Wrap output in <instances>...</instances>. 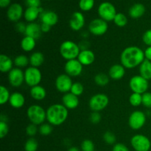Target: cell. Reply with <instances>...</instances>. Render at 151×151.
Segmentation results:
<instances>
[{"label":"cell","instance_id":"obj_1","mask_svg":"<svg viewBox=\"0 0 151 151\" xmlns=\"http://www.w3.org/2000/svg\"><path fill=\"white\" fill-rule=\"evenodd\" d=\"M145 60V52L137 46L126 47L120 55L121 64L125 69H134L139 66Z\"/></svg>","mask_w":151,"mask_h":151},{"label":"cell","instance_id":"obj_2","mask_svg":"<svg viewBox=\"0 0 151 151\" xmlns=\"http://www.w3.org/2000/svg\"><path fill=\"white\" fill-rule=\"evenodd\" d=\"M68 115V109L63 104H53L47 109V120L50 125L58 126L64 123Z\"/></svg>","mask_w":151,"mask_h":151},{"label":"cell","instance_id":"obj_3","mask_svg":"<svg viewBox=\"0 0 151 151\" xmlns=\"http://www.w3.org/2000/svg\"><path fill=\"white\" fill-rule=\"evenodd\" d=\"M81 51L79 45L69 40L63 41L60 47V55L66 60L77 59Z\"/></svg>","mask_w":151,"mask_h":151},{"label":"cell","instance_id":"obj_4","mask_svg":"<svg viewBox=\"0 0 151 151\" xmlns=\"http://www.w3.org/2000/svg\"><path fill=\"white\" fill-rule=\"evenodd\" d=\"M27 116L31 123L41 125L47 119V111L39 105H32L27 109Z\"/></svg>","mask_w":151,"mask_h":151},{"label":"cell","instance_id":"obj_5","mask_svg":"<svg viewBox=\"0 0 151 151\" xmlns=\"http://www.w3.org/2000/svg\"><path fill=\"white\" fill-rule=\"evenodd\" d=\"M109 103V98L103 93H98L90 98L88 106L92 111H101L106 109Z\"/></svg>","mask_w":151,"mask_h":151},{"label":"cell","instance_id":"obj_6","mask_svg":"<svg viewBox=\"0 0 151 151\" xmlns=\"http://www.w3.org/2000/svg\"><path fill=\"white\" fill-rule=\"evenodd\" d=\"M129 87L133 93L143 94L147 91L149 83L147 80L142 77L141 75H134L130 79Z\"/></svg>","mask_w":151,"mask_h":151},{"label":"cell","instance_id":"obj_7","mask_svg":"<svg viewBox=\"0 0 151 151\" xmlns=\"http://www.w3.org/2000/svg\"><path fill=\"white\" fill-rule=\"evenodd\" d=\"M42 80V74L38 68L29 66L24 71V82L30 87L39 85Z\"/></svg>","mask_w":151,"mask_h":151},{"label":"cell","instance_id":"obj_8","mask_svg":"<svg viewBox=\"0 0 151 151\" xmlns=\"http://www.w3.org/2000/svg\"><path fill=\"white\" fill-rule=\"evenodd\" d=\"M97 12H98V15L100 19H103L107 22L114 21L117 13L114 6L109 1L101 3L99 6Z\"/></svg>","mask_w":151,"mask_h":151},{"label":"cell","instance_id":"obj_9","mask_svg":"<svg viewBox=\"0 0 151 151\" xmlns=\"http://www.w3.org/2000/svg\"><path fill=\"white\" fill-rule=\"evenodd\" d=\"M131 145L136 151H149L151 147L150 140L143 134H136L131 139Z\"/></svg>","mask_w":151,"mask_h":151},{"label":"cell","instance_id":"obj_10","mask_svg":"<svg viewBox=\"0 0 151 151\" xmlns=\"http://www.w3.org/2000/svg\"><path fill=\"white\" fill-rule=\"evenodd\" d=\"M147 119L145 114L141 111H134L128 118V125L134 131H137L145 125Z\"/></svg>","mask_w":151,"mask_h":151},{"label":"cell","instance_id":"obj_11","mask_svg":"<svg viewBox=\"0 0 151 151\" xmlns=\"http://www.w3.org/2000/svg\"><path fill=\"white\" fill-rule=\"evenodd\" d=\"M109 29V25L107 22L102 19H93L88 25L89 32L95 36H101L103 35Z\"/></svg>","mask_w":151,"mask_h":151},{"label":"cell","instance_id":"obj_12","mask_svg":"<svg viewBox=\"0 0 151 151\" xmlns=\"http://www.w3.org/2000/svg\"><path fill=\"white\" fill-rule=\"evenodd\" d=\"M83 66L78 59L66 60L64 65L65 74L70 76L71 78H75L81 75L83 72Z\"/></svg>","mask_w":151,"mask_h":151},{"label":"cell","instance_id":"obj_13","mask_svg":"<svg viewBox=\"0 0 151 151\" xmlns=\"http://www.w3.org/2000/svg\"><path fill=\"white\" fill-rule=\"evenodd\" d=\"M73 84L72 78L66 74L58 75L55 80L56 89L61 93L70 92L71 88Z\"/></svg>","mask_w":151,"mask_h":151},{"label":"cell","instance_id":"obj_14","mask_svg":"<svg viewBox=\"0 0 151 151\" xmlns=\"http://www.w3.org/2000/svg\"><path fill=\"white\" fill-rule=\"evenodd\" d=\"M8 81L12 86H21L24 82V72L20 68H13L8 73Z\"/></svg>","mask_w":151,"mask_h":151},{"label":"cell","instance_id":"obj_15","mask_svg":"<svg viewBox=\"0 0 151 151\" xmlns=\"http://www.w3.org/2000/svg\"><path fill=\"white\" fill-rule=\"evenodd\" d=\"M7 16L10 22H18L23 16V7L20 4L13 3L7 9Z\"/></svg>","mask_w":151,"mask_h":151},{"label":"cell","instance_id":"obj_16","mask_svg":"<svg viewBox=\"0 0 151 151\" xmlns=\"http://www.w3.org/2000/svg\"><path fill=\"white\" fill-rule=\"evenodd\" d=\"M85 25V17L81 12L73 13L69 20V27L74 31H80Z\"/></svg>","mask_w":151,"mask_h":151},{"label":"cell","instance_id":"obj_17","mask_svg":"<svg viewBox=\"0 0 151 151\" xmlns=\"http://www.w3.org/2000/svg\"><path fill=\"white\" fill-rule=\"evenodd\" d=\"M62 103L63 105L67 109H75L79 106V99L78 96L68 92L64 94L62 97Z\"/></svg>","mask_w":151,"mask_h":151},{"label":"cell","instance_id":"obj_18","mask_svg":"<svg viewBox=\"0 0 151 151\" xmlns=\"http://www.w3.org/2000/svg\"><path fill=\"white\" fill-rule=\"evenodd\" d=\"M78 60L83 66H89L95 60V55L90 50H81L78 57Z\"/></svg>","mask_w":151,"mask_h":151},{"label":"cell","instance_id":"obj_19","mask_svg":"<svg viewBox=\"0 0 151 151\" xmlns=\"http://www.w3.org/2000/svg\"><path fill=\"white\" fill-rule=\"evenodd\" d=\"M25 35L27 36L32 37V38H35V40L39 38L41 36V25L35 23V22H31L27 24L26 30H25Z\"/></svg>","mask_w":151,"mask_h":151},{"label":"cell","instance_id":"obj_20","mask_svg":"<svg viewBox=\"0 0 151 151\" xmlns=\"http://www.w3.org/2000/svg\"><path fill=\"white\" fill-rule=\"evenodd\" d=\"M41 21L43 24L50 25V27H52L55 25L58 22V16L57 13L53 11H44L40 15Z\"/></svg>","mask_w":151,"mask_h":151},{"label":"cell","instance_id":"obj_21","mask_svg":"<svg viewBox=\"0 0 151 151\" xmlns=\"http://www.w3.org/2000/svg\"><path fill=\"white\" fill-rule=\"evenodd\" d=\"M125 68L122 64H114L109 71V76L111 79L118 81L125 76Z\"/></svg>","mask_w":151,"mask_h":151},{"label":"cell","instance_id":"obj_22","mask_svg":"<svg viewBox=\"0 0 151 151\" xmlns=\"http://www.w3.org/2000/svg\"><path fill=\"white\" fill-rule=\"evenodd\" d=\"M43 10L41 7H28L26 9L24 13V16L27 22H34V21L38 19V16L43 13Z\"/></svg>","mask_w":151,"mask_h":151},{"label":"cell","instance_id":"obj_23","mask_svg":"<svg viewBox=\"0 0 151 151\" xmlns=\"http://www.w3.org/2000/svg\"><path fill=\"white\" fill-rule=\"evenodd\" d=\"M8 103L14 109H21L25 104V97L21 92L16 91L11 94Z\"/></svg>","mask_w":151,"mask_h":151},{"label":"cell","instance_id":"obj_24","mask_svg":"<svg viewBox=\"0 0 151 151\" xmlns=\"http://www.w3.org/2000/svg\"><path fill=\"white\" fill-rule=\"evenodd\" d=\"M14 62L12 60L9 56L4 54H1L0 55V71L2 73L10 72L13 69V66Z\"/></svg>","mask_w":151,"mask_h":151},{"label":"cell","instance_id":"obj_25","mask_svg":"<svg viewBox=\"0 0 151 151\" xmlns=\"http://www.w3.org/2000/svg\"><path fill=\"white\" fill-rule=\"evenodd\" d=\"M29 93H30L32 98L37 101L43 100L47 96V91H46L45 88L40 85L31 87Z\"/></svg>","mask_w":151,"mask_h":151},{"label":"cell","instance_id":"obj_26","mask_svg":"<svg viewBox=\"0 0 151 151\" xmlns=\"http://www.w3.org/2000/svg\"><path fill=\"white\" fill-rule=\"evenodd\" d=\"M145 13V7L141 3L134 4L131 8L129 9V16L132 19H139Z\"/></svg>","mask_w":151,"mask_h":151},{"label":"cell","instance_id":"obj_27","mask_svg":"<svg viewBox=\"0 0 151 151\" xmlns=\"http://www.w3.org/2000/svg\"><path fill=\"white\" fill-rule=\"evenodd\" d=\"M36 41L35 38L25 35L21 41V48L24 52H31L35 49Z\"/></svg>","mask_w":151,"mask_h":151},{"label":"cell","instance_id":"obj_28","mask_svg":"<svg viewBox=\"0 0 151 151\" xmlns=\"http://www.w3.org/2000/svg\"><path fill=\"white\" fill-rule=\"evenodd\" d=\"M139 75L149 81L151 80V61L145 60L139 66Z\"/></svg>","mask_w":151,"mask_h":151},{"label":"cell","instance_id":"obj_29","mask_svg":"<svg viewBox=\"0 0 151 151\" xmlns=\"http://www.w3.org/2000/svg\"><path fill=\"white\" fill-rule=\"evenodd\" d=\"M29 63L31 66L38 68L44 61V56L41 52H34L29 56Z\"/></svg>","mask_w":151,"mask_h":151},{"label":"cell","instance_id":"obj_30","mask_svg":"<svg viewBox=\"0 0 151 151\" xmlns=\"http://www.w3.org/2000/svg\"><path fill=\"white\" fill-rule=\"evenodd\" d=\"M14 64L16 65V67L18 68H24L26 67L29 63V58L27 56L24 55H20L15 58L14 59Z\"/></svg>","mask_w":151,"mask_h":151},{"label":"cell","instance_id":"obj_31","mask_svg":"<svg viewBox=\"0 0 151 151\" xmlns=\"http://www.w3.org/2000/svg\"><path fill=\"white\" fill-rule=\"evenodd\" d=\"M94 82L100 86H105L109 83V77L105 73H98L94 76Z\"/></svg>","mask_w":151,"mask_h":151},{"label":"cell","instance_id":"obj_32","mask_svg":"<svg viewBox=\"0 0 151 151\" xmlns=\"http://www.w3.org/2000/svg\"><path fill=\"white\" fill-rule=\"evenodd\" d=\"M10 95L9 90L4 86H0V104L4 105L9 102Z\"/></svg>","mask_w":151,"mask_h":151},{"label":"cell","instance_id":"obj_33","mask_svg":"<svg viewBox=\"0 0 151 151\" xmlns=\"http://www.w3.org/2000/svg\"><path fill=\"white\" fill-rule=\"evenodd\" d=\"M129 103L134 107H138L142 104V94L132 93L129 97Z\"/></svg>","mask_w":151,"mask_h":151},{"label":"cell","instance_id":"obj_34","mask_svg":"<svg viewBox=\"0 0 151 151\" xmlns=\"http://www.w3.org/2000/svg\"><path fill=\"white\" fill-rule=\"evenodd\" d=\"M38 147V142L33 137H30V138L28 139L24 144L25 151H37Z\"/></svg>","mask_w":151,"mask_h":151},{"label":"cell","instance_id":"obj_35","mask_svg":"<svg viewBox=\"0 0 151 151\" xmlns=\"http://www.w3.org/2000/svg\"><path fill=\"white\" fill-rule=\"evenodd\" d=\"M114 22L116 26L119 27H123L128 24V19L123 13H116V16L114 19Z\"/></svg>","mask_w":151,"mask_h":151},{"label":"cell","instance_id":"obj_36","mask_svg":"<svg viewBox=\"0 0 151 151\" xmlns=\"http://www.w3.org/2000/svg\"><path fill=\"white\" fill-rule=\"evenodd\" d=\"M94 0H80L79 7L83 11H89L94 7Z\"/></svg>","mask_w":151,"mask_h":151},{"label":"cell","instance_id":"obj_37","mask_svg":"<svg viewBox=\"0 0 151 151\" xmlns=\"http://www.w3.org/2000/svg\"><path fill=\"white\" fill-rule=\"evenodd\" d=\"M52 131V125H50V123H43L38 128V132L41 136H44V137L50 135Z\"/></svg>","mask_w":151,"mask_h":151},{"label":"cell","instance_id":"obj_38","mask_svg":"<svg viewBox=\"0 0 151 151\" xmlns=\"http://www.w3.org/2000/svg\"><path fill=\"white\" fill-rule=\"evenodd\" d=\"M83 91H84L83 85L82 83H81L76 82V83H73V84H72V88H71V90H70V92L72 93V94L79 97V96H81V94L83 93Z\"/></svg>","mask_w":151,"mask_h":151},{"label":"cell","instance_id":"obj_39","mask_svg":"<svg viewBox=\"0 0 151 151\" xmlns=\"http://www.w3.org/2000/svg\"><path fill=\"white\" fill-rule=\"evenodd\" d=\"M103 140L108 145H114L116 142V136L111 131H107L103 134Z\"/></svg>","mask_w":151,"mask_h":151},{"label":"cell","instance_id":"obj_40","mask_svg":"<svg viewBox=\"0 0 151 151\" xmlns=\"http://www.w3.org/2000/svg\"><path fill=\"white\" fill-rule=\"evenodd\" d=\"M82 151H94V144L91 140L85 139L81 143Z\"/></svg>","mask_w":151,"mask_h":151},{"label":"cell","instance_id":"obj_41","mask_svg":"<svg viewBox=\"0 0 151 151\" xmlns=\"http://www.w3.org/2000/svg\"><path fill=\"white\" fill-rule=\"evenodd\" d=\"M9 127L6 121L0 120V138L3 139L7 135Z\"/></svg>","mask_w":151,"mask_h":151},{"label":"cell","instance_id":"obj_42","mask_svg":"<svg viewBox=\"0 0 151 151\" xmlns=\"http://www.w3.org/2000/svg\"><path fill=\"white\" fill-rule=\"evenodd\" d=\"M38 131V128H37V125H34L32 123L29 124L26 128V134L29 137H33L34 136L36 135Z\"/></svg>","mask_w":151,"mask_h":151},{"label":"cell","instance_id":"obj_43","mask_svg":"<svg viewBox=\"0 0 151 151\" xmlns=\"http://www.w3.org/2000/svg\"><path fill=\"white\" fill-rule=\"evenodd\" d=\"M142 105L147 109H151V92L147 91L142 94Z\"/></svg>","mask_w":151,"mask_h":151},{"label":"cell","instance_id":"obj_44","mask_svg":"<svg viewBox=\"0 0 151 151\" xmlns=\"http://www.w3.org/2000/svg\"><path fill=\"white\" fill-rule=\"evenodd\" d=\"M89 119L91 123L97 125V124L100 123V122L101 121V115L99 112L93 111L90 115Z\"/></svg>","mask_w":151,"mask_h":151},{"label":"cell","instance_id":"obj_45","mask_svg":"<svg viewBox=\"0 0 151 151\" xmlns=\"http://www.w3.org/2000/svg\"><path fill=\"white\" fill-rule=\"evenodd\" d=\"M142 41L147 47H151V29H147L142 35Z\"/></svg>","mask_w":151,"mask_h":151},{"label":"cell","instance_id":"obj_46","mask_svg":"<svg viewBox=\"0 0 151 151\" xmlns=\"http://www.w3.org/2000/svg\"><path fill=\"white\" fill-rule=\"evenodd\" d=\"M112 151H130L128 147L122 143H116L113 146Z\"/></svg>","mask_w":151,"mask_h":151},{"label":"cell","instance_id":"obj_47","mask_svg":"<svg viewBox=\"0 0 151 151\" xmlns=\"http://www.w3.org/2000/svg\"><path fill=\"white\" fill-rule=\"evenodd\" d=\"M26 4L28 7H41V0H26Z\"/></svg>","mask_w":151,"mask_h":151},{"label":"cell","instance_id":"obj_48","mask_svg":"<svg viewBox=\"0 0 151 151\" xmlns=\"http://www.w3.org/2000/svg\"><path fill=\"white\" fill-rule=\"evenodd\" d=\"M26 27L27 25H25L23 22H18L16 24V29L19 32H25Z\"/></svg>","mask_w":151,"mask_h":151},{"label":"cell","instance_id":"obj_49","mask_svg":"<svg viewBox=\"0 0 151 151\" xmlns=\"http://www.w3.org/2000/svg\"><path fill=\"white\" fill-rule=\"evenodd\" d=\"M145 57L146 60L151 61V47H147L145 50Z\"/></svg>","mask_w":151,"mask_h":151},{"label":"cell","instance_id":"obj_50","mask_svg":"<svg viewBox=\"0 0 151 151\" xmlns=\"http://www.w3.org/2000/svg\"><path fill=\"white\" fill-rule=\"evenodd\" d=\"M41 31H42V32H48L50 30V29H51V27L48 24H46L41 23Z\"/></svg>","mask_w":151,"mask_h":151},{"label":"cell","instance_id":"obj_51","mask_svg":"<svg viewBox=\"0 0 151 151\" xmlns=\"http://www.w3.org/2000/svg\"><path fill=\"white\" fill-rule=\"evenodd\" d=\"M11 0H0V6L2 8L7 7V6L10 5Z\"/></svg>","mask_w":151,"mask_h":151},{"label":"cell","instance_id":"obj_52","mask_svg":"<svg viewBox=\"0 0 151 151\" xmlns=\"http://www.w3.org/2000/svg\"><path fill=\"white\" fill-rule=\"evenodd\" d=\"M67 151H81L79 150V148H78L77 147H69V150Z\"/></svg>","mask_w":151,"mask_h":151}]
</instances>
